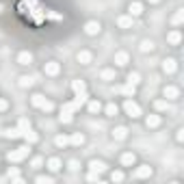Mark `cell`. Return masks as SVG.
<instances>
[{"mask_svg":"<svg viewBox=\"0 0 184 184\" xmlns=\"http://www.w3.org/2000/svg\"><path fill=\"white\" fill-rule=\"evenodd\" d=\"M147 176H152V169L149 167H141L134 171V178H147Z\"/></svg>","mask_w":184,"mask_h":184,"instance_id":"52a82bcc","label":"cell"},{"mask_svg":"<svg viewBox=\"0 0 184 184\" xmlns=\"http://www.w3.org/2000/svg\"><path fill=\"white\" fill-rule=\"evenodd\" d=\"M156 108H158V111H165V108H167V102H156Z\"/></svg>","mask_w":184,"mask_h":184,"instance_id":"d6a6232c","label":"cell"},{"mask_svg":"<svg viewBox=\"0 0 184 184\" xmlns=\"http://www.w3.org/2000/svg\"><path fill=\"white\" fill-rule=\"evenodd\" d=\"M17 61H20V65H28V63L33 61V56H31L28 52H22V54L17 56Z\"/></svg>","mask_w":184,"mask_h":184,"instance_id":"8fae6325","label":"cell"},{"mask_svg":"<svg viewBox=\"0 0 184 184\" xmlns=\"http://www.w3.org/2000/svg\"><path fill=\"white\" fill-rule=\"evenodd\" d=\"M102 78H104V80H113V78H115V72H113V69H104V72H102Z\"/></svg>","mask_w":184,"mask_h":184,"instance_id":"44dd1931","label":"cell"},{"mask_svg":"<svg viewBox=\"0 0 184 184\" xmlns=\"http://www.w3.org/2000/svg\"><path fill=\"white\" fill-rule=\"evenodd\" d=\"M67 143H69L67 137H56V145H59V147H63V145H67Z\"/></svg>","mask_w":184,"mask_h":184,"instance_id":"d4e9b609","label":"cell"},{"mask_svg":"<svg viewBox=\"0 0 184 184\" xmlns=\"http://www.w3.org/2000/svg\"><path fill=\"white\" fill-rule=\"evenodd\" d=\"M83 141H85V137H83V134H74V137L69 139V143H74V145H80Z\"/></svg>","mask_w":184,"mask_h":184,"instance_id":"7402d4cb","label":"cell"},{"mask_svg":"<svg viewBox=\"0 0 184 184\" xmlns=\"http://www.w3.org/2000/svg\"><path fill=\"white\" fill-rule=\"evenodd\" d=\"M111 178H113V182H119V180L124 178V173H121V171H115V173H113Z\"/></svg>","mask_w":184,"mask_h":184,"instance_id":"83f0119b","label":"cell"},{"mask_svg":"<svg viewBox=\"0 0 184 184\" xmlns=\"http://www.w3.org/2000/svg\"><path fill=\"white\" fill-rule=\"evenodd\" d=\"M48 169H50V171H59V169H61V160H59V158H50V160H48Z\"/></svg>","mask_w":184,"mask_h":184,"instance_id":"9c48e42d","label":"cell"},{"mask_svg":"<svg viewBox=\"0 0 184 184\" xmlns=\"http://www.w3.org/2000/svg\"><path fill=\"white\" fill-rule=\"evenodd\" d=\"M89 111H91V113H97V111H100V102H91V104H89Z\"/></svg>","mask_w":184,"mask_h":184,"instance_id":"4316f807","label":"cell"},{"mask_svg":"<svg viewBox=\"0 0 184 184\" xmlns=\"http://www.w3.org/2000/svg\"><path fill=\"white\" fill-rule=\"evenodd\" d=\"M0 9H2V7H0Z\"/></svg>","mask_w":184,"mask_h":184,"instance_id":"74e56055","label":"cell"},{"mask_svg":"<svg viewBox=\"0 0 184 184\" xmlns=\"http://www.w3.org/2000/svg\"><path fill=\"white\" fill-rule=\"evenodd\" d=\"M46 74L48 76H56V74H59V63H54V61H52V63H46Z\"/></svg>","mask_w":184,"mask_h":184,"instance_id":"277c9868","label":"cell"},{"mask_svg":"<svg viewBox=\"0 0 184 184\" xmlns=\"http://www.w3.org/2000/svg\"><path fill=\"white\" fill-rule=\"evenodd\" d=\"M69 169H72V171H76V169H78V163H76V160H72V163H69Z\"/></svg>","mask_w":184,"mask_h":184,"instance_id":"e575fe53","label":"cell"},{"mask_svg":"<svg viewBox=\"0 0 184 184\" xmlns=\"http://www.w3.org/2000/svg\"><path fill=\"white\" fill-rule=\"evenodd\" d=\"M128 80H130L132 85H137V83H139V74H130V78H128Z\"/></svg>","mask_w":184,"mask_h":184,"instance_id":"4dcf8cb0","label":"cell"},{"mask_svg":"<svg viewBox=\"0 0 184 184\" xmlns=\"http://www.w3.org/2000/svg\"><path fill=\"white\" fill-rule=\"evenodd\" d=\"M132 163H134V154H124V156H121V165L130 167Z\"/></svg>","mask_w":184,"mask_h":184,"instance_id":"e0dca14e","label":"cell"},{"mask_svg":"<svg viewBox=\"0 0 184 184\" xmlns=\"http://www.w3.org/2000/svg\"><path fill=\"white\" fill-rule=\"evenodd\" d=\"M37 182H41V184L46 182V184H50V182H52V178H44V176H39V178H37Z\"/></svg>","mask_w":184,"mask_h":184,"instance_id":"1f68e13d","label":"cell"},{"mask_svg":"<svg viewBox=\"0 0 184 184\" xmlns=\"http://www.w3.org/2000/svg\"><path fill=\"white\" fill-rule=\"evenodd\" d=\"M139 13H143L141 2H132V4H130V15H139Z\"/></svg>","mask_w":184,"mask_h":184,"instance_id":"2e32d148","label":"cell"},{"mask_svg":"<svg viewBox=\"0 0 184 184\" xmlns=\"http://www.w3.org/2000/svg\"><path fill=\"white\" fill-rule=\"evenodd\" d=\"M106 115L115 117V115H117V106H115V104H108V106H106Z\"/></svg>","mask_w":184,"mask_h":184,"instance_id":"603a6c76","label":"cell"},{"mask_svg":"<svg viewBox=\"0 0 184 184\" xmlns=\"http://www.w3.org/2000/svg\"><path fill=\"white\" fill-rule=\"evenodd\" d=\"M26 156H28V147H20V149L11 152L7 158H9L11 163H17V160H22V158H26Z\"/></svg>","mask_w":184,"mask_h":184,"instance_id":"7a4b0ae2","label":"cell"},{"mask_svg":"<svg viewBox=\"0 0 184 184\" xmlns=\"http://www.w3.org/2000/svg\"><path fill=\"white\" fill-rule=\"evenodd\" d=\"M158 124H160V117L158 115H149L147 117V128H156Z\"/></svg>","mask_w":184,"mask_h":184,"instance_id":"4fadbf2b","label":"cell"},{"mask_svg":"<svg viewBox=\"0 0 184 184\" xmlns=\"http://www.w3.org/2000/svg\"><path fill=\"white\" fill-rule=\"evenodd\" d=\"M182 17H184V13L180 11V13H178V15L173 17V24H180V22H182Z\"/></svg>","mask_w":184,"mask_h":184,"instance_id":"f1b7e54d","label":"cell"},{"mask_svg":"<svg viewBox=\"0 0 184 184\" xmlns=\"http://www.w3.org/2000/svg\"><path fill=\"white\" fill-rule=\"evenodd\" d=\"M115 63H117V65H126V63H128V54H126V52L115 54Z\"/></svg>","mask_w":184,"mask_h":184,"instance_id":"7c38bea8","label":"cell"},{"mask_svg":"<svg viewBox=\"0 0 184 184\" xmlns=\"http://www.w3.org/2000/svg\"><path fill=\"white\" fill-rule=\"evenodd\" d=\"M169 41L171 44H180V33H171L169 35Z\"/></svg>","mask_w":184,"mask_h":184,"instance_id":"484cf974","label":"cell"},{"mask_svg":"<svg viewBox=\"0 0 184 184\" xmlns=\"http://www.w3.org/2000/svg\"><path fill=\"white\" fill-rule=\"evenodd\" d=\"M33 104H35V106H39L41 111H52V108H54V106H52V102L46 100L44 95H33Z\"/></svg>","mask_w":184,"mask_h":184,"instance_id":"6da1fadb","label":"cell"},{"mask_svg":"<svg viewBox=\"0 0 184 184\" xmlns=\"http://www.w3.org/2000/svg\"><path fill=\"white\" fill-rule=\"evenodd\" d=\"M89 167H91V171H104V169H106V165H104L102 160H91Z\"/></svg>","mask_w":184,"mask_h":184,"instance_id":"30bf717a","label":"cell"},{"mask_svg":"<svg viewBox=\"0 0 184 184\" xmlns=\"http://www.w3.org/2000/svg\"><path fill=\"white\" fill-rule=\"evenodd\" d=\"M117 24H119L121 28H130V26H132V17H128V15H121V17L117 20Z\"/></svg>","mask_w":184,"mask_h":184,"instance_id":"8992f818","label":"cell"},{"mask_svg":"<svg viewBox=\"0 0 184 184\" xmlns=\"http://www.w3.org/2000/svg\"><path fill=\"white\" fill-rule=\"evenodd\" d=\"M22 134L26 137V141H28V143H35V141H37V134H35V132H33L31 128H26V130H24Z\"/></svg>","mask_w":184,"mask_h":184,"instance_id":"9a60e30c","label":"cell"},{"mask_svg":"<svg viewBox=\"0 0 184 184\" xmlns=\"http://www.w3.org/2000/svg\"><path fill=\"white\" fill-rule=\"evenodd\" d=\"M7 137H11V139H15V137H20V132L17 130H9V132H4Z\"/></svg>","mask_w":184,"mask_h":184,"instance_id":"f546056e","label":"cell"},{"mask_svg":"<svg viewBox=\"0 0 184 184\" xmlns=\"http://www.w3.org/2000/svg\"><path fill=\"white\" fill-rule=\"evenodd\" d=\"M165 95L173 100V97H178V89H176V87H167V89H165Z\"/></svg>","mask_w":184,"mask_h":184,"instance_id":"d6986e66","label":"cell"},{"mask_svg":"<svg viewBox=\"0 0 184 184\" xmlns=\"http://www.w3.org/2000/svg\"><path fill=\"white\" fill-rule=\"evenodd\" d=\"M33 167L39 169V167H41V158H35V160H33Z\"/></svg>","mask_w":184,"mask_h":184,"instance_id":"836d02e7","label":"cell"},{"mask_svg":"<svg viewBox=\"0 0 184 184\" xmlns=\"http://www.w3.org/2000/svg\"><path fill=\"white\" fill-rule=\"evenodd\" d=\"M126 134H128V130H126V128H117V130L113 132V137L117 139V141H124V139H126Z\"/></svg>","mask_w":184,"mask_h":184,"instance_id":"5bb4252c","label":"cell"},{"mask_svg":"<svg viewBox=\"0 0 184 184\" xmlns=\"http://www.w3.org/2000/svg\"><path fill=\"white\" fill-rule=\"evenodd\" d=\"M31 85H33V78L31 76H22L20 78V87H31Z\"/></svg>","mask_w":184,"mask_h":184,"instance_id":"ffe728a7","label":"cell"},{"mask_svg":"<svg viewBox=\"0 0 184 184\" xmlns=\"http://www.w3.org/2000/svg\"><path fill=\"white\" fill-rule=\"evenodd\" d=\"M141 50H143V52H149V50H154V44H152V41H143V44H141Z\"/></svg>","mask_w":184,"mask_h":184,"instance_id":"cb8c5ba5","label":"cell"},{"mask_svg":"<svg viewBox=\"0 0 184 184\" xmlns=\"http://www.w3.org/2000/svg\"><path fill=\"white\" fill-rule=\"evenodd\" d=\"M4 108H7V102H4V100H0V111H4Z\"/></svg>","mask_w":184,"mask_h":184,"instance_id":"d590c367","label":"cell"},{"mask_svg":"<svg viewBox=\"0 0 184 184\" xmlns=\"http://www.w3.org/2000/svg\"><path fill=\"white\" fill-rule=\"evenodd\" d=\"M149 2H158V0H149Z\"/></svg>","mask_w":184,"mask_h":184,"instance_id":"8d00e7d4","label":"cell"},{"mask_svg":"<svg viewBox=\"0 0 184 184\" xmlns=\"http://www.w3.org/2000/svg\"><path fill=\"white\" fill-rule=\"evenodd\" d=\"M78 61L87 65V63H91V54L89 52H78Z\"/></svg>","mask_w":184,"mask_h":184,"instance_id":"ac0fdd59","label":"cell"},{"mask_svg":"<svg viewBox=\"0 0 184 184\" xmlns=\"http://www.w3.org/2000/svg\"><path fill=\"white\" fill-rule=\"evenodd\" d=\"M85 31H87L89 35H97V33H100V24H97V22H89V24L85 26Z\"/></svg>","mask_w":184,"mask_h":184,"instance_id":"5b68a950","label":"cell"},{"mask_svg":"<svg viewBox=\"0 0 184 184\" xmlns=\"http://www.w3.org/2000/svg\"><path fill=\"white\" fill-rule=\"evenodd\" d=\"M163 69H165L167 74H173V72H176V61H171V59L165 61V63H163Z\"/></svg>","mask_w":184,"mask_h":184,"instance_id":"ba28073f","label":"cell"},{"mask_svg":"<svg viewBox=\"0 0 184 184\" xmlns=\"http://www.w3.org/2000/svg\"><path fill=\"white\" fill-rule=\"evenodd\" d=\"M124 108H126V113H128L130 117H139V115H141V108H139L132 100H128V102L124 104Z\"/></svg>","mask_w":184,"mask_h":184,"instance_id":"3957f363","label":"cell"}]
</instances>
